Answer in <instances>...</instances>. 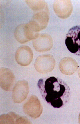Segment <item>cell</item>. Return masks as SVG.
I'll use <instances>...</instances> for the list:
<instances>
[{
    "instance_id": "6da1fadb",
    "label": "cell",
    "mask_w": 80,
    "mask_h": 124,
    "mask_svg": "<svg viewBox=\"0 0 80 124\" xmlns=\"http://www.w3.org/2000/svg\"><path fill=\"white\" fill-rule=\"evenodd\" d=\"M37 86L43 99L53 108H62L70 100V88L59 78L50 76L40 79Z\"/></svg>"
},
{
    "instance_id": "7a4b0ae2",
    "label": "cell",
    "mask_w": 80,
    "mask_h": 124,
    "mask_svg": "<svg viewBox=\"0 0 80 124\" xmlns=\"http://www.w3.org/2000/svg\"><path fill=\"white\" fill-rule=\"evenodd\" d=\"M65 43L71 52L80 56V26H75L69 30Z\"/></svg>"
},
{
    "instance_id": "3957f363",
    "label": "cell",
    "mask_w": 80,
    "mask_h": 124,
    "mask_svg": "<svg viewBox=\"0 0 80 124\" xmlns=\"http://www.w3.org/2000/svg\"><path fill=\"white\" fill-rule=\"evenodd\" d=\"M39 35V34L34 30L29 22L26 24H20L18 26L14 32L16 39L22 44L35 39L38 37Z\"/></svg>"
},
{
    "instance_id": "277c9868",
    "label": "cell",
    "mask_w": 80,
    "mask_h": 124,
    "mask_svg": "<svg viewBox=\"0 0 80 124\" xmlns=\"http://www.w3.org/2000/svg\"><path fill=\"white\" fill-rule=\"evenodd\" d=\"M55 66V60L51 54L40 55L35 60L34 67L37 72L45 74L52 71Z\"/></svg>"
},
{
    "instance_id": "5b68a950",
    "label": "cell",
    "mask_w": 80,
    "mask_h": 124,
    "mask_svg": "<svg viewBox=\"0 0 80 124\" xmlns=\"http://www.w3.org/2000/svg\"><path fill=\"white\" fill-rule=\"evenodd\" d=\"M24 112L33 119H37L41 115L43 108L40 101L35 95H32L23 106Z\"/></svg>"
},
{
    "instance_id": "8992f818",
    "label": "cell",
    "mask_w": 80,
    "mask_h": 124,
    "mask_svg": "<svg viewBox=\"0 0 80 124\" xmlns=\"http://www.w3.org/2000/svg\"><path fill=\"white\" fill-rule=\"evenodd\" d=\"M28 83L25 80L17 82L13 88L12 99L14 103H20L26 99L29 92Z\"/></svg>"
},
{
    "instance_id": "52a82bcc",
    "label": "cell",
    "mask_w": 80,
    "mask_h": 124,
    "mask_svg": "<svg viewBox=\"0 0 80 124\" xmlns=\"http://www.w3.org/2000/svg\"><path fill=\"white\" fill-rule=\"evenodd\" d=\"M53 10L56 15L62 19L68 18L73 10V6L71 0H57L53 4Z\"/></svg>"
},
{
    "instance_id": "ba28073f",
    "label": "cell",
    "mask_w": 80,
    "mask_h": 124,
    "mask_svg": "<svg viewBox=\"0 0 80 124\" xmlns=\"http://www.w3.org/2000/svg\"><path fill=\"white\" fill-rule=\"evenodd\" d=\"M33 47L36 51L45 52L50 51L53 46V40L50 35L47 33L39 34L37 38L33 40Z\"/></svg>"
},
{
    "instance_id": "9c48e42d",
    "label": "cell",
    "mask_w": 80,
    "mask_h": 124,
    "mask_svg": "<svg viewBox=\"0 0 80 124\" xmlns=\"http://www.w3.org/2000/svg\"><path fill=\"white\" fill-rule=\"evenodd\" d=\"M33 54L32 50L27 46H23L17 49L15 54L17 62L21 66H27L32 61Z\"/></svg>"
},
{
    "instance_id": "30bf717a",
    "label": "cell",
    "mask_w": 80,
    "mask_h": 124,
    "mask_svg": "<svg viewBox=\"0 0 80 124\" xmlns=\"http://www.w3.org/2000/svg\"><path fill=\"white\" fill-rule=\"evenodd\" d=\"M0 87L7 91L12 90L15 80V77L10 69L5 68L0 69Z\"/></svg>"
},
{
    "instance_id": "8fae6325",
    "label": "cell",
    "mask_w": 80,
    "mask_h": 124,
    "mask_svg": "<svg viewBox=\"0 0 80 124\" xmlns=\"http://www.w3.org/2000/svg\"><path fill=\"white\" fill-rule=\"evenodd\" d=\"M78 66L77 62L71 57L63 58L59 64V69L61 72L67 75H71L76 72Z\"/></svg>"
},
{
    "instance_id": "7c38bea8",
    "label": "cell",
    "mask_w": 80,
    "mask_h": 124,
    "mask_svg": "<svg viewBox=\"0 0 80 124\" xmlns=\"http://www.w3.org/2000/svg\"><path fill=\"white\" fill-rule=\"evenodd\" d=\"M30 121L26 117H20L14 113L10 112L0 116V124H30Z\"/></svg>"
},
{
    "instance_id": "4fadbf2b",
    "label": "cell",
    "mask_w": 80,
    "mask_h": 124,
    "mask_svg": "<svg viewBox=\"0 0 80 124\" xmlns=\"http://www.w3.org/2000/svg\"><path fill=\"white\" fill-rule=\"evenodd\" d=\"M27 4L34 11H38L48 7L47 3L44 0H27Z\"/></svg>"
},
{
    "instance_id": "5bb4252c",
    "label": "cell",
    "mask_w": 80,
    "mask_h": 124,
    "mask_svg": "<svg viewBox=\"0 0 80 124\" xmlns=\"http://www.w3.org/2000/svg\"><path fill=\"white\" fill-rule=\"evenodd\" d=\"M78 73L79 76L80 78V67L78 71Z\"/></svg>"
},
{
    "instance_id": "9a60e30c",
    "label": "cell",
    "mask_w": 80,
    "mask_h": 124,
    "mask_svg": "<svg viewBox=\"0 0 80 124\" xmlns=\"http://www.w3.org/2000/svg\"><path fill=\"white\" fill-rule=\"evenodd\" d=\"M79 123L80 124V113H79Z\"/></svg>"
}]
</instances>
